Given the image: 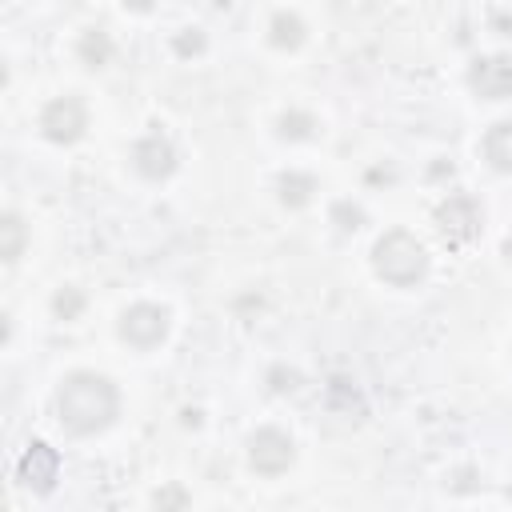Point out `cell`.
<instances>
[{
  "mask_svg": "<svg viewBox=\"0 0 512 512\" xmlns=\"http://www.w3.org/2000/svg\"><path fill=\"white\" fill-rule=\"evenodd\" d=\"M184 492H156V504H184Z\"/></svg>",
  "mask_w": 512,
  "mask_h": 512,
  "instance_id": "obj_19",
  "label": "cell"
},
{
  "mask_svg": "<svg viewBox=\"0 0 512 512\" xmlns=\"http://www.w3.org/2000/svg\"><path fill=\"white\" fill-rule=\"evenodd\" d=\"M16 476H20L28 488L48 492V488L56 484V476H60V456H56V448H48L44 440H32L28 452H24L20 464H16Z\"/></svg>",
  "mask_w": 512,
  "mask_h": 512,
  "instance_id": "obj_9",
  "label": "cell"
},
{
  "mask_svg": "<svg viewBox=\"0 0 512 512\" xmlns=\"http://www.w3.org/2000/svg\"><path fill=\"white\" fill-rule=\"evenodd\" d=\"M20 252H24V220L16 212H4V220H0V256L12 264V260H20Z\"/></svg>",
  "mask_w": 512,
  "mask_h": 512,
  "instance_id": "obj_14",
  "label": "cell"
},
{
  "mask_svg": "<svg viewBox=\"0 0 512 512\" xmlns=\"http://www.w3.org/2000/svg\"><path fill=\"white\" fill-rule=\"evenodd\" d=\"M468 84L484 100H508L512 96V60H504V56H480V60H472Z\"/></svg>",
  "mask_w": 512,
  "mask_h": 512,
  "instance_id": "obj_8",
  "label": "cell"
},
{
  "mask_svg": "<svg viewBox=\"0 0 512 512\" xmlns=\"http://www.w3.org/2000/svg\"><path fill=\"white\" fill-rule=\"evenodd\" d=\"M436 224H440V236L448 244H472L480 236V204L472 196H448L440 208H436Z\"/></svg>",
  "mask_w": 512,
  "mask_h": 512,
  "instance_id": "obj_4",
  "label": "cell"
},
{
  "mask_svg": "<svg viewBox=\"0 0 512 512\" xmlns=\"http://www.w3.org/2000/svg\"><path fill=\"white\" fill-rule=\"evenodd\" d=\"M316 132V120L308 112H284L280 116V136L284 140H308Z\"/></svg>",
  "mask_w": 512,
  "mask_h": 512,
  "instance_id": "obj_15",
  "label": "cell"
},
{
  "mask_svg": "<svg viewBox=\"0 0 512 512\" xmlns=\"http://www.w3.org/2000/svg\"><path fill=\"white\" fill-rule=\"evenodd\" d=\"M116 408H120V396L112 380L100 372H72L56 392V412L76 436H92L108 428L116 420Z\"/></svg>",
  "mask_w": 512,
  "mask_h": 512,
  "instance_id": "obj_1",
  "label": "cell"
},
{
  "mask_svg": "<svg viewBox=\"0 0 512 512\" xmlns=\"http://www.w3.org/2000/svg\"><path fill=\"white\" fill-rule=\"evenodd\" d=\"M124 8H132V12H148L152 0H124Z\"/></svg>",
  "mask_w": 512,
  "mask_h": 512,
  "instance_id": "obj_20",
  "label": "cell"
},
{
  "mask_svg": "<svg viewBox=\"0 0 512 512\" xmlns=\"http://www.w3.org/2000/svg\"><path fill=\"white\" fill-rule=\"evenodd\" d=\"M88 128V112L76 96H56L44 112H40V132L52 140V144H72L80 140Z\"/></svg>",
  "mask_w": 512,
  "mask_h": 512,
  "instance_id": "obj_3",
  "label": "cell"
},
{
  "mask_svg": "<svg viewBox=\"0 0 512 512\" xmlns=\"http://www.w3.org/2000/svg\"><path fill=\"white\" fill-rule=\"evenodd\" d=\"M268 40L276 48H300L304 44V20L296 12H276L268 24Z\"/></svg>",
  "mask_w": 512,
  "mask_h": 512,
  "instance_id": "obj_11",
  "label": "cell"
},
{
  "mask_svg": "<svg viewBox=\"0 0 512 512\" xmlns=\"http://www.w3.org/2000/svg\"><path fill=\"white\" fill-rule=\"evenodd\" d=\"M484 156L496 172H512V120H500L484 136Z\"/></svg>",
  "mask_w": 512,
  "mask_h": 512,
  "instance_id": "obj_10",
  "label": "cell"
},
{
  "mask_svg": "<svg viewBox=\"0 0 512 512\" xmlns=\"http://www.w3.org/2000/svg\"><path fill=\"white\" fill-rule=\"evenodd\" d=\"M276 188H280V200H284L288 208H304V204L312 200V192H316V180H312L308 172H284V176L276 180Z\"/></svg>",
  "mask_w": 512,
  "mask_h": 512,
  "instance_id": "obj_12",
  "label": "cell"
},
{
  "mask_svg": "<svg viewBox=\"0 0 512 512\" xmlns=\"http://www.w3.org/2000/svg\"><path fill=\"white\" fill-rule=\"evenodd\" d=\"M200 48H204V36H200V32H192V36H176V52L188 56V52H200Z\"/></svg>",
  "mask_w": 512,
  "mask_h": 512,
  "instance_id": "obj_18",
  "label": "cell"
},
{
  "mask_svg": "<svg viewBox=\"0 0 512 512\" xmlns=\"http://www.w3.org/2000/svg\"><path fill=\"white\" fill-rule=\"evenodd\" d=\"M332 216H336V220H344V224H340L344 232H348V228H360V220H364V212H360V208H352V204H336V208H332Z\"/></svg>",
  "mask_w": 512,
  "mask_h": 512,
  "instance_id": "obj_17",
  "label": "cell"
},
{
  "mask_svg": "<svg viewBox=\"0 0 512 512\" xmlns=\"http://www.w3.org/2000/svg\"><path fill=\"white\" fill-rule=\"evenodd\" d=\"M120 336L132 348H156L168 336V312L160 304H132L120 316Z\"/></svg>",
  "mask_w": 512,
  "mask_h": 512,
  "instance_id": "obj_6",
  "label": "cell"
},
{
  "mask_svg": "<svg viewBox=\"0 0 512 512\" xmlns=\"http://www.w3.org/2000/svg\"><path fill=\"white\" fill-rule=\"evenodd\" d=\"M372 268H376L380 280H388V284H396V288H412V284L424 280L428 256H424V244H420L412 232L392 228V232H384V236L376 240V248H372Z\"/></svg>",
  "mask_w": 512,
  "mask_h": 512,
  "instance_id": "obj_2",
  "label": "cell"
},
{
  "mask_svg": "<svg viewBox=\"0 0 512 512\" xmlns=\"http://www.w3.org/2000/svg\"><path fill=\"white\" fill-rule=\"evenodd\" d=\"M296 448H292V436L280 432V428H260L252 440H248V460L260 476H280L288 472Z\"/></svg>",
  "mask_w": 512,
  "mask_h": 512,
  "instance_id": "obj_5",
  "label": "cell"
},
{
  "mask_svg": "<svg viewBox=\"0 0 512 512\" xmlns=\"http://www.w3.org/2000/svg\"><path fill=\"white\" fill-rule=\"evenodd\" d=\"M76 52H80V60H84L88 68H104V64H108V56H112V40H108V32H104V28H88V32L80 36Z\"/></svg>",
  "mask_w": 512,
  "mask_h": 512,
  "instance_id": "obj_13",
  "label": "cell"
},
{
  "mask_svg": "<svg viewBox=\"0 0 512 512\" xmlns=\"http://www.w3.org/2000/svg\"><path fill=\"white\" fill-rule=\"evenodd\" d=\"M80 308H84V296H80L76 288H60V292L52 296V312H56L60 320H76Z\"/></svg>",
  "mask_w": 512,
  "mask_h": 512,
  "instance_id": "obj_16",
  "label": "cell"
},
{
  "mask_svg": "<svg viewBox=\"0 0 512 512\" xmlns=\"http://www.w3.org/2000/svg\"><path fill=\"white\" fill-rule=\"evenodd\" d=\"M504 256H508V260H512V236H508V240H504Z\"/></svg>",
  "mask_w": 512,
  "mask_h": 512,
  "instance_id": "obj_21",
  "label": "cell"
},
{
  "mask_svg": "<svg viewBox=\"0 0 512 512\" xmlns=\"http://www.w3.org/2000/svg\"><path fill=\"white\" fill-rule=\"evenodd\" d=\"M132 164H136V172L144 180H164L176 168V148L160 132H148V136H140L132 144Z\"/></svg>",
  "mask_w": 512,
  "mask_h": 512,
  "instance_id": "obj_7",
  "label": "cell"
}]
</instances>
